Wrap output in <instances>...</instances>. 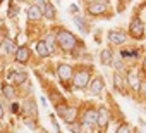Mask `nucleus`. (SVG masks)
I'll return each instance as SVG.
<instances>
[{
    "mask_svg": "<svg viewBox=\"0 0 146 133\" xmlns=\"http://www.w3.org/2000/svg\"><path fill=\"white\" fill-rule=\"evenodd\" d=\"M0 128H2V123H0Z\"/></svg>",
    "mask_w": 146,
    "mask_h": 133,
    "instance_id": "nucleus-33",
    "label": "nucleus"
},
{
    "mask_svg": "<svg viewBox=\"0 0 146 133\" xmlns=\"http://www.w3.org/2000/svg\"><path fill=\"white\" fill-rule=\"evenodd\" d=\"M74 23L78 24V28H79V30H81L83 33H86V23H84V21H83V19L79 17V16H76V17H74Z\"/></svg>",
    "mask_w": 146,
    "mask_h": 133,
    "instance_id": "nucleus-23",
    "label": "nucleus"
},
{
    "mask_svg": "<svg viewBox=\"0 0 146 133\" xmlns=\"http://www.w3.org/2000/svg\"><path fill=\"white\" fill-rule=\"evenodd\" d=\"M57 73H58V78L62 81H69L72 78V68H70V66H67V64H60L58 69H57Z\"/></svg>",
    "mask_w": 146,
    "mask_h": 133,
    "instance_id": "nucleus-5",
    "label": "nucleus"
},
{
    "mask_svg": "<svg viewBox=\"0 0 146 133\" xmlns=\"http://www.w3.org/2000/svg\"><path fill=\"white\" fill-rule=\"evenodd\" d=\"M4 48H5V52H7V54H12V52L16 50V45H14V42H12V40L5 38V40H4Z\"/></svg>",
    "mask_w": 146,
    "mask_h": 133,
    "instance_id": "nucleus-19",
    "label": "nucleus"
},
{
    "mask_svg": "<svg viewBox=\"0 0 146 133\" xmlns=\"http://www.w3.org/2000/svg\"><path fill=\"white\" fill-rule=\"evenodd\" d=\"M43 14L48 17V19H53L55 17V7L52 5V4H48L46 2V5H45V11H43Z\"/></svg>",
    "mask_w": 146,
    "mask_h": 133,
    "instance_id": "nucleus-18",
    "label": "nucleus"
},
{
    "mask_svg": "<svg viewBox=\"0 0 146 133\" xmlns=\"http://www.w3.org/2000/svg\"><path fill=\"white\" fill-rule=\"evenodd\" d=\"M2 93H4V97H7V99H12V97L16 95L12 85H4V87H2Z\"/></svg>",
    "mask_w": 146,
    "mask_h": 133,
    "instance_id": "nucleus-17",
    "label": "nucleus"
},
{
    "mask_svg": "<svg viewBox=\"0 0 146 133\" xmlns=\"http://www.w3.org/2000/svg\"><path fill=\"white\" fill-rule=\"evenodd\" d=\"M36 52H38L41 57H46V55H48V50H46V45H45V42H40V43L36 45Z\"/></svg>",
    "mask_w": 146,
    "mask_h": 133,
    "instance_id": "nucleus-21",
    "label": "nucleus"
},
{
    "mask_svg": "<svg viewBox=\"0 0 146 133\" xmlns=\"http://www.w3.org/2000/svg\"><path fill=\"white\" fill-rule=\"evenodd\" d=\"M24 107H26V111H28L31 116H35V114H36V104H35L33 100H28V102L24 104Z\"/></svg>",
    "mask_w": 146,
    "mask_h": 133,
    "instance_id": "nucleus-22",
    "label": "nucleus"
},
{
    "mask_svg": "<svg viewBox=\"0 0 146 133\" xmlns=\"http://www.w3.org/2000/svg\"><path fill=\"white\" fill-rule=\"evenodd\" d=\"M29 59V48L28 47H19L16 50V60L17 62H26Z\"/></svg>",
    "mask_w": 146,
    "mask_h": 133,
    "instance_id": "nucleus-8",
    "label": "nucleus"
},
{
    "mask_svg": "<svg viewBox=\"0 0 146 133\" xmlns=\"http://www.w3.org/2000/svg\"><path fill=\"white\" fill-rule=\"evenodd\" d=\"M102 88H103V81H102V78H95V80L90 83V90H91L93 93H100Z\"/></svg>",
    "mask_w": 146,
    "mask_h": 133,
    "instance_id": "nucleus-12",
    "label": "nucleus"
},
{
    "mask_svg": "<svg viewBox=\"0 0 146 133\" xmlns=\"http://www.w3.org/2000/svg\"><path fill=\"white\" fill-rule=\"evenodd\" d=\"M108 40H110L112 43H115V45H122V43L125 42V35L120 33V31H110V33H108Z\"/></svg>",
    "mask_w": 146,
    "mask_h": 133,
    "instance_id": "nucleus-7",
    "label": "nucleus"
},
{
    "mask_svg": "<svg viewBox=\"0 0 146 133\" xmlns=\"http://www.w3.org/2000/svg\"><path fill=\"white\" fill-rule=\"evenodd\" d=\"M120 57H122V59H125V57H137V52H136V50H127V48H124V50L120 52Z\"/></svg>",
    "mask_w": 146,
    "mask_h": 133,
    "instance_id": "nucleus-24",
    "label": "nucleus"
},
{
    "mask_svg": "<svg viewBox=\"0 0 146 133\" xmlns=\"http://www.w3.org/2000/svg\"><path fill=\"white\" fill-rule=\"evenodd\" d=\"M11 80H12V83L21 85V83H24V81L28 80V75H26V73H14V75L11 76Z\"/></svg>",
    "mask_w": 146,
    "mask_h": 133,
    "instance_id": "nucleus-15",
    "label": "nucleus"
},
{
    "mask_svg": "<svg viewBox=\"0 0 146 133\" xmlns=\"http://www.w3.org/2000/svg\"><path fill=\"white\" fill-rule=\"evenodd\" d=\"M113 66H115V68H117L119 71L122 69V62H120V60H117V62H113Z\"/></svg>",
    "mask_w": 146,
    "mask_h": 133,
    "instance_id": "nucleus-30",
    "label": "nucleus"
},
{
    "mask_svg": "<svg viewBox=\"0 0 146 133\" xmlns=\"http://www.w3.org/2000/svg\"><path fill=\"white\" fill-rule=\"evenodd\" d=\"M45 45H46L48 54H52V52L55 50V38H53V36H48V38L45 40Z\"/></svg>",
    "mask_w": 146,
    "mask_h": 133,
    "instance_id": "nucleus-20",
    "label": "nucleus"
},
{
    "mask_svg": "<svg viewBox=\"0 0 146 133\" xmlns=\"http://www.w3.org/2000/svg\"><path fill=\"white\" fill-rule=\"evenodd\" d=\"M88 11H90V14H103L105 11H107V4L105 2H91L90 5H88Z\"/></svg>",
    "mask_w": 146,
    "mask_h": 133,
    "instance_id": "nucleus-6",
    "label": "nucleus"
},
{
    "mask_svg": "<svg viewBox=\"0 0 146 133\" xmlns=\"http://www.w3.org/2000/svg\"><path fill=\"white\" fill-rule=\"evenodd\" d=\"M127 83L131 85V88L132 90H141V80H139V76L136 75V73H129V76H127Z\"/></svg>",
    "mask_w": 146,
    "mask_h": 133,
    "instance_id": "nucleus-9",
    "label": "nucleus"
},
{
    "mask_svg": "<svg viewBox=\"0 0 146 133\" xmlns=\"http://www.w3.org/2000/svg\"><path fill=\"white\" fill-rule=\"evenodd\" d=\"M35 5H36V7H38L41 12H43V11H45V5H46V2H43V0H38V2H36Z\"/></svg>",
    "mask_w": 146,
    "mask_h": 133,
    "instance_id": "nucleus-26",
    "label": "nucleus"
},
{
    "mask_svg": "<svg viewBox=\"0 0 146 133\" xmlns=\"http://www.w3.org/2000/svg\"><path fill=\"white\" fill-rule=\"evenodd\" d=\"M129 31H131V35H132L134 38H143V35H144V26H143L141 19H134V21L131 23V26H129Z\"/></svg>",
    "mask_w": 146,
    "mask_h": 133,
    "instance_id": "nucleus-3",
    "label": "nucleus"
},
{
    "mask_svg": "<svg viewBox=\"0 0 146 133\" xmlns=\"http://www.w3.org/2000/svg\"><path fill=\"white\" fill-rule=\"evenodd\" d=\"M41 11L36 7V5H31L29 9H28V19H31V21H36V19H40L41 17Z\"/></svg>",
    "mask_w": 146,
    "mask_h": 133,
    "instance_id": "nucleus-11",
    "label": "nucleus"
},
{
    "mask_svg": "<svg viewBox=\"0 0 146 133\" xmlns=\"http://www.w3.org/2000/svg\"><path fill=\"white\" fill-rule=\"evenodd\" d=\"M4 116V109H2V105H0V118Z\"/></svg>",
    "mask_w": 146,
    "mask_h": 133,
    "instance_id": "nucleus-31",
    "label": "nucleus"
},
{
    "mask_svg": "<svg viewBox=\"0 0 146 133\" xmlns=\"http://www.w3.org/2000/svg\"><path fill=\"white\" fill-rule=\"evenodd\" d=\"M57 42H58V45H60L64 50H72V48L78 45L76 36L72 35V33H69V31H65V30H60V31L57 33Z\"/></svg>",
    "mask_w": 146,
    "mask_h": 133,
    "instance_id": "nucleus-1",
    "label": "nucleus"
},
{
    "mask_svg": "<svg viewBox=\"0 0 146 133\" xmlns=\"http://www.w3.org/2000/svg\"><path fill=\"white\" fill-rule=\"evenodd\" d=\"M113 81H115V87L120 90V92H124L125 90V85H127V80H124L119 73H115V76H113Z\"/></svg>",
    "mask_w": 146,
    "mask_h": 133,
    "instance_id": "nucleus-14",
    "label": "nucleus"
},
{
    "mask_svg": "<svg viewBox=\"0 0 146 133\" xmlns=\"http://www.w3.org/2000/svg\"><path fill=\"white\" fill-rule=\"evenodd\" d=\"M83 123H84L86 126L98 124V111H95V109L86 111V112H84V116H83Z\"/></svg>",
    "mask_w": 146,
    "mask_h": 133,
    "instance_id": "nucleus-4",
    "label": "nucleus"
},
{
    "mask_svg": "<svg viewBox=\"0 0 146 133\" xmlns=\"http://www.w3.org/2000/svg\"><path fill=\"white\" fill-rule=\"evenodd\" d=\"M102 62H103V64H112V62H113V54H112V50L105 48V50L102 52Z\"/></svg>",
    "mask_w": 146,
    "mask_h": 133,
    "instance_id": "nucleus-16",
    "label": "nucleus"
},
{
    "mask_svg": "<svg viewBox=\"0 0 146 133\" xmlns=\"http://www.w3.org/2000/svg\"><path fill=\"white\" fill-rule=\"evenodd\" d=\"M76 116H78V111H76V109H67L65 114H64L62 118L65 119V123L72 124V123H74V119H76Z\"/></svg>",
    "mask_w": 146,
    "mask_h": 133,
    "instance_id": "nucleus-13",
    "label": "nucleus"
},
{
    "mask_svg": "<svg viewBox=\"0 0 146 133\" xmlns=\"http://www.w3.org/2000/svg\"><path fill=\"white\" fill-rule=\"evenodd\" d=\"M143 69L146 71V59H144V62H143Z\"/></svg>",
    "mask_w": 146,
    "mask_h": 133,
    "instance_id": "nucleus-32",
    "label": "nucleus"
},
{
    "mask_svg": "<svg viewBox=\"0 0 146 133\" xmlns=\"http://www.w3.org/2000/svg\"><path fill=\"white\" fill-rule=\"evenodd\" d=\"M139 92L143 93V97H146V81H141V90Z\"/></svg>",
    "mask_w": 146,
    "mask_h": 133,
    "instance_id": "nucleus-28",
    "label": "nucleus"
},
{
    "mask_svg": "<svg viewBox=\"0 0 146 133\" xmlns=\"http://www.w3.org/2000/svg\"><path fill=\"white\" fill-rule=\"evenodd\" d=\"M107 123H108V111L105 107H102V109H98V124L103 128V126H107Z\"/></svg>",
    "mask_w": 146,
    "mask_h": 133,
    "instance_id": "nucleus-10",
    "label": "nucleus"
},
{
    "mask_svg": "<svg viewBox=\"0 0 146 133\" xmlns=\"http://www.w3.org/2000/svg\"><path fill=\"white\" fill-rule=\"evenodd\" d=\"M65 111H67V107H65V105H58V107H57V112H58L60 116H64V114H65Z\"/></svg>",
    "mask_w": 146,
    "mask_h": 133,
    "instance_id": "nucleus-27",
    "label": "nucleus"
},
{
    "mask_svg": "<svg viewBox=\"0 0 146 133\" xmlns=\"http://www.w3.org/2000/svg\"><path fill=\"white\" fill-rule=\"evenodd\" d=\"M74 85L78 88H84L90 85V73L88 71H78L74 76Z\"/></svg>",
    "mask_w": 146,
    "mask_h": 133,
    "instance_id": "nucleus-2",
    "label": "nucleus"
},
{
    "mask_svg": "<svg viewBox=\"0 0 146 133\" xmlns=\"http://www.w3.org/2000/svg\"><path fill=\"white\" fill-rule=\"evenodd\" d=\"M117 133H129V126L127 124H120L119 130H117Z\"/></svg>",
    "mask_w": 146,
    "mask_h": 133,
    "instance_id": "nucleus-25",
    "label": "nucleus"
},
{
    "mask_svg": "<svg viewBox=\"0 0 146 133\" xmlns=\"http://www.w3.org/2000/svg\"><path fill=\"white\" fill-rule=\"evenodd\" d=\"M11 109H12V112H17V111H19V104H12Z\"/></svg>",
    "mask_w": 146,
    "mask_h": 133,
    "instance_id": "nucleus-29",
    "label": "nucleus"
}]
</instances>
